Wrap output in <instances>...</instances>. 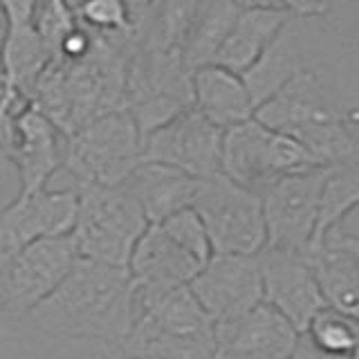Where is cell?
<instances>
[{"label":"cell","instance_id":"obj_29","mask_svg":"<svg viewBox=\"0 0 359 359\" xmlns=\"http://www.w3.org/2000/svg\"><path fill=\"white\" fill-rule=\"evenodd\" d=\"M231 3L243 9H283L280 0H231Z\"/></svg>","mask_w":359,"mask_h":359},{"label":"cell","instance_id":"obj_25","mask_svg":"<svg viewBox=\"0 0 359 359\" xmlns=\"http://www.w3.org/2000/svg\"><path fill=\"white\" fill-rule=\"evenodd\" d=\"M32 27L36 29L41 41L48 45V50L56 59L61 41L79 27V22L74 16V9L67 0H41L36 14H34Z\"/></svg>","mask_w":359,"mask_h":359},{"label":"cell","instance_id":"obj_10","mask_svg":"<svg viewBox=\"0 0 359 359\" xmlns=\"http://www.w3.org/2000/svg\"><path fill=\"white\" fill-rule=\"evenodd\" d=\"M220 128L189 108L142 140V164H160L191 177L220 175Z\"/></svg>","mask_w":359,"mask_h":359},{"label":"cell","instance_id":"obj_4","mask_svg":"<svg viewBox=\"0 0 359 359\" xmlns=\"http://www.w3.org/2000/svg\"><path fill=\"white\" fill-rule=\"evenodd\" d=\"M76 218L70 231L79 258L126 269L137 238L149 227L126 184L76 187Z\"/></svg>","mask_w":359,"mask_h":359},{"label":"cell","instance_id":"obj_26","mask_svg":"<svg viewBox=\"0 0 359 359\" xmlns=\"http://www.w3.org/2000/svg\"><path fill=\"white\" fill-rule=\"evenodd\" d=\"M41 0H0V11L7 27H25L32 25Z\"/></svg>","mask_w":359,"mask_h":359},{"label":"cell","instance_id":"obj_23","mask_svg":"<svg viewBox=\"0 0 359 359\" xmlns=\"http://www.w3.org/2000/svg\"><path fill=\"white\" fill-rule=\"evenodd\" d=\"M303 337L328 359L355 357L359 346L357 317L325 306L310 319Z\"/></svg>","mask_w":359,"mask_h":359},{"label":"cell","instance_id":"obj_5","mask_svg":"<svg viewBox=\"0 0 359 359\" xmlns=\"http://www.w3.org/2000/svg\"><path fill=\"white\" fill-rule=\"evenodd\" d=\"M142 164V135L126 108L110 110L65 137L63 168L76 187H115Z\"/></svg>","mask_w":359,"mask_h":359},{"label":"cell","instance_id":"obj_28","mask_svg":"<svg viewBox=\"0 0 359 359\" xmlns=\"http://www.w3.org/2000/svg\"><path fill=\"white\" fill-rule=\"evenodd\" d=\"M287 359H328V357H323L317 348H314L306 337L301 334V339H299V344H297V348L292 351V355L287 357Z\"/></svg>","mask_w":359,"mask_h":359},{"label":"cell","instance_id":"obj_24","mask_svg":"<svg viewBox=\"0 0 359 359\" xmlns=\"http://www.w3.org/2000/svg\"><path fill=\"white\" fill-rule=\"evenodd\" d=\"M76 22L95 36H121L135 27L126 0H76Z\"/></svg>","mask_w":359,"mask_h":359},{"label":"cell","instance_id":"obj_17","mask_svg":"<svg viewBox=\"0 0 359 359\" xmlns=\"http://www.w3.org/2000/svg\"><path fill=\"white\" fill-rule=\"evenodd\" d=\"M191 108L220 130L254 117V104L243 76L213 63L191 70Z\"/></svg>","mask_w":359,"mask_h":359},{"label":"cell","instance_id":"obj_18","mask_svg":"<svg viewBox=\"0 0 359 359\" xmlns=\"http://www.w3.org/2000/svg\"><path fill=\"white\" fill-rule=\"evenodd\" d=\"M303 67H306V54H303L301 20L290 16L283 29L276 34L256 63L241 74L252 97L254 112L267 99H272L290 79H294Z\"/></svg>","mask_w":359,"mask_h":359},{"label":"cell","instance_id":"obj_22","mask_svg":"<svg viewBox=\"0 0 359 359\" xmlns=\"http://www.w3.org/2000/svg\"><path fill=\"white\" fill-rule=\"evenodd\" d=\"M359 202V166L357 162L328 166L319 191L317 205V224L310 247L317 243L323 233L344 224V220L355 211ZM308 247V250H310Z\"/></svg>","mask_w":359,"mask_h":359},{"label":"cell","instance_id":"obj_2","mask_svg":"<svg viewBox=\"0 0 359 359\" xmlns=\"http://www.w3.org/2000/svg\"><path fill=\"white\" fill-rule=\"evenodd\" d=\"M254 119L301 144L319 166L357 162V110L337 106L321 74L312 67H303L258 106Z\"/></svg>","mask_w":359,"mask_h":359},{"label":"cell","instance_id":"obj_1","mask_svg":"<svg viewBox=\"0 0 359 359\" xmlns=\"http://www.w3.org/2000/svg\"><path fill=\"white\" fill-rule=\"evenodd\" d=\"M27 319L50 337L117 348L135 321V283L128 269L76 258L61 285Z\"/></svg>","mask_w":359,"mask_h":359},{"label":"cell","instance_id":"obj_31","mask_svg":"<svg viewBox=\"0 0 359 359\" xmlns=\"http://www.w3.org/2000/svg\"><path fill=\"white\" fill-rule=\"evenodd\" d=\"M334 359H357V355L355 357H334Z\"/></svg>","mask_w":359,"mask_h":359},{"label":"cell","instance_id":"obj_12","mask_svg":"<svg viewBox=\"0 0 359 359\" xmlns=\"http://www.w3.org/2000/svg\"><path fill=\"white\" fill-rule=\"evenodd\" d=\"M76 218V191L39 189L18 194L0 211V258L16 254L43 238L67 236Z\"/></svg>","mask_w":359,"mask_h":359},{"label":"cell","instance_id":"obj_15","mask_svg":"<svg viewBox=\"0 0 359 359\" xmlns=\"http://www.w3.org/2000/svg\"><path fill=\"white\" fill-rule=\"evenodd\" d=\"M306 261L325 306L357 317L359 310V236L341 224L314 243Z\"/></svg>","mask_w":359,"mask_h":359},{"label":"cell","instance_id":"obj_8","mask_svg":"<svg viewBox=\"0 0 359 359\" xmlns=\"http://www.w3.org/2000/svg\"><path fill=\"white\" fill-rule=\"evenodd\" d=\"M72 236L43 238L3 258L0 267V317H27L61 285L76 263Z\"/></svg>","mask_w":359,"mask_h":359},{"label":"cell","instance_id":"obj_7","mask_svg":"<svg viewBox=\"0 0 359 359\" xmlns=\"http://www.w3.org/2000/svg\"><path fill=\"white\" fill-rule=\"evenodd\" d=\"M191 209L202 220L213 256H256L265 247L261 196L227 177H202Z\"/></svg>","mask_w":359,"mask_h":359},{"label":"cell","instance_id":"obj_16","mask_svg":"<svg viewBox=\"0 0 359 359\" xmlns=\"http://www.w3.org/2000/svg\"><path fill=\"white\" fill-rule=\"evenodd\" d=\"M200 258L187 252L160 222H151L135 243L128 258V274L140 290L187 287L202 269Z\"/></svg>","mask_w":359,"mask_h":359},{"label":"cell","instance_id":"obj_9","mask_svg":"<svg viewBox=\"0 0 359 359\" xmlns=\"http://www.w3.org/2000/svg\"><path fill=\"white\" fill-rule=\"evenodd\" d=\"M328 166L306 168L276 180L261 194L265 247L292 254H308L317 224L319 191Z\"/></svg>","mask_w":359,"mask_h":359},{"label":"cell","instance_id":"obj_14","mask_svg":"<svg viewBox=\"0 0 359 359\" xmlns=\"http://www.w3.org/2000/svg\"><path fill=\"white\" fill-rule=\"evenodd\" d=\"M213 359H287L301 339V334L263 301L241 317L213 325Z\"/></svg>","mask_w":359,"mask_h":359},{"label":"cell","instance_id":"obj_3","mask_svg":"<svg viewBox=\"0 0 359 359\" xmlns=\"http://www.w3.org/2000/svg\"><path fill=\"white\" fill-rule=\"evenodd\" d=\"M115 353L142 359H213L216 330L189 287H135V321Z\"/></svg>","mask_w":359,"mask_h":359},{"label":"cell","instance_id":"obj_20","mask_svg":"<svg viewBox=\"0 0 359 359\" xmlns=\"http://www.w3.org/2000/svg\"><path fill=\"white\" fill-rule=\"evenodd\" d=\"M290 20L285 9H243L216 52L213 65H220L233 74H243L256 63L265 48Z\"/></svg>","mask_w":359,"mask_h":359},{"label":"cell","instance_id":"obj_21","mask_svg":"<svg viewBox=\"0 0 359 359\" xmlns=\"http://www.w3.org/2000/svg\"><path fill=\"white\" fill-rule=\"evenodd\" d=\"M238 11L231 0H198L182 45V59L189 70L213 63Z\"/></svg>","mask_w":359,"mask_h":359},{"label":"cell","instance_id":"obj_6","mask_svg":"<svg viewBox=\"0 0 359 359\" xmlns=\"http://www.w3.org/2000/svg\"><path fill=\"white\" fill-rule=\"evenodd\" d=\"M317 166L301 144L265 128L254 117L222 133L220 175L252 194L261 196L276 180Z\"/></svg>","mask_w":359,"mask_h":359},{"label":"cell","instance_id":"obj_27","mask_svg":"<svg viewBox=\"0 0 359 359\" xmlns=\"http://www.w3.org/2000/svg\"><path fill=\"white\" fill-rule=\"evenodd\" d=\"M332 0H280L283 7L292 18H321L328 11Z\"/></svg>","mask_w":359,"mask_h":359},{"label":"cell","instance_id":"obj_11","mask_svg":"<svg viewBox=\"0 0 359 359\" xmlns=\"http://www.w3.org/2000/svg\"><path fill=\"white\" fill-rule=\"evenodd\" d=\"M187 287L213 325L241 317L263 301L256 256H211Z\"/></svg>","mask_w":359,"mask_h":359},{"label":"cell","instance_id":"obj_19","mask_svg":"<svg viewBox=\"0 0 359 359\" xmlns=\"http://www.w3.org/2000/svg\"><path fill=\"white\" fill-rule=\"evenodd\" d=\"M202 177H191L160 164H140L126 180L130 194L137 198L146 220L160 222L194 205Z\"/></svg>","mask_w":359,"mask_h":359},{"label":"cell","instance_id":"obj_30","mask_svg":"<svg viewBox=\"0 0 359 359\" xmlns=\"http://www.w3.org/2000/svg\"><path fill=\"white\" fill-rule=\"evenodd\" d=\"M108 359H142V357H128V355H119V353H115V355H110Z\"/></svg>","mask_w":359,"mask_h":359},{"label":"cell","instance_id":"obj_13","mask_svg":"<svg viewBox=\"0 0 359 359\" xmlns=\"http://www.w3.org/2000/svg\"><path fill=\"white\" fill-rule=\"evenodd\" d=\"M261 269L263 303L276 310L299 334L306 332L310 319L325 301L306 256L263 247L256 254Z\"/></svg>","mask_w":359,"mask_h":359}]
</instances>
